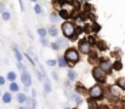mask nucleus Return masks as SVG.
I'll return each mask as SVG.
<instances>
[{"instance_id": "nucleus-1", "label": "nucleus", "mask_w": 125, "mask_h": 109, "mask_svg": "<svg viewBox=\"0 0 125 109\" xmlns=\"http://www.w3.org/2000/svg\"><path fill=\"white\" fill-rule=\"evenodd\" d=\"M64 59L71 62V63H77L79 61V53L75 49H68L66 51V55H64Z\"/></svg>"}, {"instance_id": "nucleus-2", "label": "nucleus", "mask_w": 125, "mask_h": 109, "mask_svg": "<svg viewBox=\"0 0 125 109\" xmlns=\"http://www.w3.org/2000/svg\"><path fill=\"white\" fill-rule=\"evenodd\" d=\"M61 28H62L63 35L66 36V38H73L74 32H75V27H74L73 23H71V22H64Z\"/></svg>"}, {"instance_id": "nucleus-3", "label": "nucleus", "mask_w": 125, "mask_h": 109, "mask_svg": "<svg viewBox=\"0 0 125 109\" xmlns=\"http://www.w3.org/2000/svg\"><path fill=\"white\" fill-rule=\"evenodd\" d=\"M89 95L91 98L94 99H101L103 96V90L100 85H94L90 90H89Z\"/></svg>"}, {"instance_id": "nucleus-4", "label": "nucleus", "mask_w": 125, "mask_h": 109, "mask_svg": "<svg viewBox=\"0 0 125 109\" xmlns=\"http://www.w3.org/2000/svg\"><path fill=\"white\" fill-rule=\"evenodd\" d=\"M92 76H94V79H95L96 81H98V82H103V81L106 80V73L103 72L100 67H95V68L92 69Z\"/></svg>"}, {"instance_id": "nucleus-5", "label": "nucleus", "mask_w": 125, "mask_h": 109, "mask_svg": "<svg viewBox=\"0 0 125 109\" xmlns=\"http://www.w3.org/2000/svg\"><path fill=\"white\" fill-rule=\"evenodd\" d=\"M21 80H22V84L24 85V87H29L32 85V76H31V74L27 72V70L22 72V74H21Z\"/></svg>"}, {"instance_id": "nucleus-6", "label": "nucleus", "mask_w": 125, "mask_h": 109, "mask_svg": "<svg viewBox=\"0 0 125 109\" xmlns=\"http://www.w3.org/2000/svg\"><path fill=\"white\" fill-rule=\"evenodd\" d=\"M79 50L83 52V53H89L90 52V45L89 42L85 40V39H82L79 41Z\"/></svg>"}, {"instance_id": "nucleus-7", "label": "nucleus", "mask_w": 125, "mask_h": 109, "mask_svg": "<svg viewBox=\"0 0 125 109\" xmlns=\"http://www.w3.org/2000/svg\"><path fill=\"white\" fill-rule=\"evenodd\" d=\"M100 68L103 70V72H109L112 69V63L108 61V59H102L101 61V64H100Z\"/></svg>"}, {"instance_id": "nucleus-8", "label": "nucleus", "mask_w": 125, "mask_h": 109, "mask_svg": "<svg viewBox=\"0 0 125 109\" xmlns=\"http://www.w3.org/2000/svg\"><path fill=\"white\" fill-rule=\"evenodd\" d=\"M26 108L27 109H35L37 107V102H35V98H29V97H27V99H26Z\"/></svg>"}, {"instance_id": "nucleus-9", "label": "nucleus", "mask_w": 125, "mask_h": 109, "mask_svg": "<svg viewBox=\"0 0 125 109\" xmlns=\"http://www.w3.org/2000/svg\"><path fill=\"white\" fill-rule=\"evenodd\" d=\"M1 98H2V103H5V104H9V103H11V101H12V96H11L10 92L2 93Z\"/></svg>"}, {"instance_id": "nucleus-10", "label": "nucleus", "mask_w": 125, "mask_h": 109, "mask_svg": "<svg viewBox=\"0 0 125 109\" xmlns=\"http://www.w3.org/2000/svg\"><path fill=\"white\" fill-rule=\"evenodd\" d=\"M87 107H89V109H98V104H97L96 99H94V98L90 97L87 99Z\"/></svg>"}, {"instance_id": "nucleus-11", "label": "nucleus", "mask_w": 125, "mask_h": 109, "mask_svg": "<svg viewBox=\"0 0 125 109\" xmlns=\"http://www.w3.org/2000/svg\"><path fill=\"white\" fill-rule=\"evenodd\" d=\"M67 76H68V80L69 81H74L75 79H77V72L75 70H73V69H69L68 70V74H67Z\"/></svg>"}, {"instance_id": "nucleus-12", "label": "nucleus", "mask_w": 125, "mask_h": 109, "mask_svg": "<svg viewBox=\"0 0 125 109\" xmlns=\"http://www.w3.org/2000/svg\"><path fill=\"white\" fill-rule=\"evenodd\" d=\"M13 52H15V57H16V59H17L18 62H21V61L23 59V56H22V53L20 52V50H18L16 46H13Z\"/></svg>"}, {"instance_id": "nucleus-13", "label": "nucleus", "mask_w": 125, "mask_h": 109, "mask_svg": "<svg viewBox=\"0 0 125 109\" xmlns=\"http://www.w3.org/2000/svg\"><path fill=\"white\" fill-rule=\"evenodd\" d=\"M51 90H52L51 84H50V81H49V80H46V81H45V84H44V93H45V95H47V93H50V92H51Z\"/></svg>"}, {"instance_id": "nucleus-14", "label": "nucleus", "mask_w": 125, "mask_h": 109, "mask_svg": "<svg viewBox=\"0 0 125 109\" xmlns=\"http://www.w3.org/2000/svg\"><path fill=\"white\" fill-rule=\"evenodd\" d=\"M17 102L20 103V104H22V103H24L26 102V99H27V96H26V93H17Z\"/></svg>"}, {"instance_id": "nucleus-15", "label": "nucleus", "mask_w": 125, "mask_h": 109, "mask_svg": "<svg viewBox=\"0 0 125 109\" xmlns=\"http://www.w3.org/2000/svg\"><path fill=\"white\" fill-rule=\"evenodd\" d=\"M57 64H58L61 68H64V67L67 66V61L64 59L63 56H60V57H58V59H57Z\"/></svg>"}, {"instance_id": "nucleus-16", "label": "nucleus", "mask_w": 125, "mask_h": 109, "mask_svg": "<svg viewBox=\"0 0 125 109\" xmlns=\"http://www.w3.org/2000/svg\"><path fill=\"white\" fill-rule=\"evenodd\" d=\"M10 91L11 92H18L20 91V86H18V84L16 81H13V82L10 84Z\"/></svg>"}, {"instance_id": "nucleus-17", "label": "nucleus", "mask_w": 125, "mask_h": 109, "mask_svg": "<svg viewBox=\"0 0 125 109\" xmlns=\"http://www.w3.org/2000/svg\"><path fill=\"white\" fill-rule=\"evenodd\" d=\"M16 78H17V75H16V73L15 72H9L7 73V75H6V79H7L9 81H11V82L16 81Z\"/></svg>"}, {"instance_id": "nucleus-18", "label": "nucleus", "mask_w": 125, "mask_h": 109, "mask_svg": "<svg viewBox=\"0 0 125 109\" xmlns=\"http://www.w3.org/2000/svg\"><path fill=\"white\" fill-rule=\"evenodd\" d=\"M115 84H117V86H118L119 89H122L123 91H125V79H124V78H120V79H118Z\"/></svg>"}, {"instance_id": "nucleus-19", "label": "nucleus", "mask_w": 125, "mask_h": 109, "mask_svg": "<svg viewBox=\"0 0 125 109\" xmlns=\"http://www.w3.org/2000/svg\"><path fill=\"white\" fill-rule=\"evenodd\" d=\"M112 67H113V69H114V70L119 72V70H122V68H123V64H122V62H120V61H115V62L112 64Z\"/></svg>"}, {"instance_id": "nucleus-20", "label": "nucleus", "mask_w": 125, "mask_h": 109, "mask_svg": "<svg viewBox=\"0 0 125 109\" xmlns=\"http://www.w3.org/2000/svg\"><path fill=\"white\" fill-rule=\"evenodd\" d=\"M72 99H73V101H74V102H75L77 104H80V103L83 102V98H82V97H80V96H79V95H78L77 92L72 95Z\"/></svg>"}, {"instance_id": "nucleus-21", "label": "nucleus", "mask_w": 125, "mask_h": 109, "mask_svg": "<svg viewBox=\"0 0 125 109\" xmlns=\"http://www.w3.org/2000/svg\"><path fill=\"white\" fill-rule=\"evenodd\" d=\"M50 21H51L52 23H57V22L60 21V16H58V13L52 12V13H51V16H50Z\"/></svg>"}, {"instance_id": "nucleus-22", "label": "nucleus", "mask_w": 125, "mask_h": 109, "mask_svg": "<svg viewBox=\"0 0 125 109\" xmlns=\"http://www.w3.org/2000/svg\"><path fill=\"white\" fill-rule=\"evenodd\" d=\"M55 42H57L60 47H63V46H66V45H67V40H66L64 38H57Z\"/></svg>"}, {"instance_id": "nucleus-23", "label": "nucleus", "mask_w": 125, "mask_h": 109, "mask_svg": "<svg viewBox=\"0 0 125 109\" xmlns=\"http://www.w3.org/2000/svg\"><path fill=\"white\" fill-rule=\"evenodd\" d=\"M58 16H60L61 18H64V20H67V18H69L71 13H69L68 11H66V10H61V11H60V13H58Z\"/></svg>"}, {"instance_id": "nucleus-24", "label": "nucleus", "mask_w": 125, "mask_h": 109, "mask_svg": "<svg viewBox=\"0 0 125 109\" xmlns=\"http://www.w3.org/2000/svg\"><path fill=\"white\" fill-rule=\"evenodd\" d=\"M1 18H2L4 21H6V22H7V21H10V20H11V13H10L9 11H4V12L1 13Z\"/></svg>"}, {"instance_id": "nucleus-25", "label": "nucleus", "mask_w": 125, "mask_h": 109, "mask_svg": "<svg viewBox=\"0 0 125 109\" xmlns=\"http://www.w3.org/2000/svg\"><path fill=\"white\" fill-rule=\"evenodd\" d=\"M49 33H50V35L51 36H57L58 35V30H57V28H56L55 26H51V27H50Z\"/></svg>"}, {"instance_id": "nucleus-26", "label": "nucleus", "mask_w": 125, "mask_h": 109, "mask_svg": "<svg viewBox=\"0 0 125 109\" xmlns=\"http://www.w3.org/2000/svg\"><path fill=\"white\" fill-rule=\"evenodd\" d=\"M38 34H39V36L40 38H45L46 36V34H47V30L45 29V28H38Z\"/></svg>"}, {"instance_id": "nucleus-27", "label": "nucleus", "mask_w": 125, "mask_h": 109, "mask_svg": "<svg viewBox=\"0 0 125 109\" xmlns=\"http://www.w3.org/2000/svg\"><path fill=\"white\" fill-rule=\"evenodd\" d=\"M97 45H98V49H100L101 51H103V50L107 49V45H106V42H103V41H98Z\"/></svg>"}, {"instance_id": "nucleus-28", "label": "nucleus", "mask_w": 125, "mask_h": 109, "mask_svg": "<svg viewBox=\"0 0 125 109\" xmlns=\"http://www.w3.org/2000/svg\"><path fill=\"white\" fill-rule=\"evenodd\" d=\"M46 64H47L49 67H55V66L57 64V61H56V59H47V61H46Z\"/></svg>"}, {"instance_id": "nucleus-29", "label": "nucleus", "mask_w": 125, "mask_h": 109, "mask_svg": "<svg viewBox=\"0 0 125 109\" xmlns=\"http://www.w3.org/2000/svg\"><path fill=\"white\" fill-rule=\"evenodd\" d=\"M34 11H35V13H38V15H40L42 12V6L39 5V4H35V6H34Z\"/></svg>"}, {"instance_id": "nucleus-30", "label": "nucleus", "mask_w": 125, "mask_h": 109, "mask_svg": "<svg viewBox=\"0 0 125 109\" xmlns=\"http://www.w3.org/2000/svg\"><path fill=\"white\" fill-rule=\"evenodd\" d=\"M100 29H101V27H100V24H98V23H94V24H92V30H94L95 33L100 32Z\"/></svg>"}, {"instance_id": "nucleus-31", "label": "nucleus", "mask_w": 125, "mask_h": 109, "mask_svg": "<svg viewBox=\"0 0 125 109\" xmlns=\"http://www.w3.org/2000/svg\"><path fill=\"white\" fill-rule=\"evenodd\" d=\"M17 67H18V69L21 70V72H24V70H27V68H26V66L22 63V62H18V64H17Z\"/></svg>"}, {"instance_id": "nucleus-32", "label": "nucleus", "mask_w": 125, "mask_h": 109, "mask_svg": "<svg viewBox=\"0 0 125 109\" xmlns=\"http://www.w3.org/2000/svg\"><path fill=\"white\" fill-rule=\"evenodd\" d=\"M51 47H52V50H55V51H58V50L61 49L57 42H52V44H51Z\"/></svg>"}, {"instance_id": "nucleus-33", "label": "nucleus", "mask_w": 125, "mask_h": 109, "mask_svg": "<svg viewBox=\"0 0 125 109\" xmlns=\"http://www.w3.org/2000/svg\"><path fill=\"white\" fill-rule=\"evenodd\" d=\"M87 42H89V45H90V46H91V45H94V44L96 42V41H95V38H94V36H89V41H87Z\"/></svg>"}, {"instance_id": "nucleus-34", "label": "nucleus", "mask_w": 125, "mask_h": 109, "mask_svg": "<svg viewBox=\"0 0 125 109\" xmlns=\"http://www.w3.org/2000/svg\"><path fill=\"white\" fill-rule=\"evenodd\" d=\"M4 11H6V6L4 2H0V13H2Z\"/></svg>"}, {"instance_id": "nucleus-35", "label": "nucleus", "mask_w": 125, "mask_h": 109, "mask_svg": "<svg viewBox=\"0 0 125 109\" xmlns=\"http://www.w3.org/2000/svg\"><path fill=\"white\" fill-rule=\"evenodd\" d=\"M40 42L42 44V46H47V40L45 38H40Z\"/></svg>"}, {"instance_id": "nucleus-36", "label": "nucleus", "mask_w": 125, "mask_h": 109, "mask_svg": "<svg viewBox=\"0 0 125 109\" xmlns=\"http://www.w3.org/2000/svg\"><path fill=\"white\" fill-rule=\"evenodd\" d=\"M35 74H37V76H38V79L42 81V72H39V70H35Z\"/></svg>"}, {"instance_id": "nucleus-37", "label": "nucleus", "mask_w": 125, "mask_h": 109, "mask_svg": "<svg viewBox=\"0 0 125 109\" xmlns=\"http://www.w3.org/2000/svg\"><path fill=\"white\" fill-rule=\"evenodd\" d=\"M24 56H26V58H27V59H28V61H29V62H31V63H32V64H33V66H35V63H34V62H33V59H32V58H31V57H29V55H28V53H26V55H24Z\"/></svg>"}, {"instance_id": "nucleus-38", "label": "nucleus", "mask_w": 125, "mask_h": 109, "mask_svg": "<svg viewBox=\"0 0 125 109\" xmlns=\"http://www.w3.org/2000/svg\"><path fill=\"white\" fill-rule=\"evenodd\" d=\"M4 84H5V78L0 75V86H2Z\"/></svg>"}, {"instance_id": "nucleus-39", "label": "nucleus", "mask_w": 125, "mask_h": 109, "mask_svg": "<svg viewBox=\"0 0 125 109\" xmlns=\"http://www.w3.org/2000/svg\"><path fill=\"white\" fill-rule=\"evenodd\" d=\"M51 74H52V78H53L55 80H58V75H57V73H56V72H52Z\"/></svg>"}, {"instance_id": "nucleus-40", "label": "nucleus", "mask_w": 125, "mask_h": 109, "mask_svg": "<svg viewBox=\"0 0 125 109\" xmlns=\"http://www.w3.org/2000/svg\"><path fill=\"white\" fill-rule=\"evenodd\" d=\"M35 96H37V92H35V90H32V98H35Z\"/></svg>"}, {"instance_id": "nucleus-41", "label": "nucleus", "mask_w": 125, "mask_h": 109, "mask_svg": "<svg viewBox=\"0 0 125 109\" xmlns=\"http://www.w3.org/2000/svg\"><path fill=\"white\" fill-rule=\"evenodd\" d=\"M18 1H20V5H21V10L23 11V10H24V6H23V1H22V0H18Z\"/></svg>"}, {"instance_id": "nucleus-42", "label": "nucleus", "mask_w": 125, "mask_h": 109, "mask_svg": "<svg viewBox=\"0 0 125 109\" xmlns=\"http://www.w3.org/2000/svg\"><path fill=\"white\" fill-rule=\"evenodd\" d=\"M85 11H90V5L89 4H85Z\"/></svg>"}, {"instance_id": "nucleus-43", "label": "nucleus", "mask_w": 125, "mask_h": 109, "mask_svg": "<svg viewBox=\"0 0 125 109\" xmlns=\"http://www.w3.org/2000/svg\"><path fill=\"white\" fill-rule=\"evenodd\" d=\"M64 85H66L67 87H71V81H69V80H67V81L64 82Z\"/></svg>"}, {"instance_id": "nucleus-44", "label": "nucleus", "mask_w": 125, "mask_h": 109, "mask_svg": "<svg viewBox=\"0 0 125 109\" xmlns=\"http://www.w3.org/2000/svg\"><path fill=\"white\" fill-rule=\"evenodd\" d=\"M98 109H108V107H106V106H102V107H98Z\"/></svg>"}, {"instance_id": "nucleus-45", "label": "nucleus", "mask_w": 125, "mask_h": 109, "mask_svg": "<svg viewBox=\"0 0 125 109\" xmlns=\"http://www.w3.org/2000/svg\"><path fill=\"white\" fill-rule=\"evenodd\" d=\"M29 1H32V2H35V4H37V1H38V0H29Z\"/></svg>"}, {"instance_id": "nucleus-46", "label": "nucleus", "mask_w": 125, "mask_h": 109, "mask_svg": "<svg viewBox=\"0 0 125 109\" xmlns=\"http://www.w3.org/2000/svg\"><path fill=\"white\" fill-rule=\"evenodd\" d=\"M18 109H27V108H26V107H20Z\"/></svg>"}, {"instance_id": "nucleus-47", "label": "nucleus", "mask_w": 125, "mask_h": 109, "mask_svg": "<svg viewBox=\"0 0 125 109\" xmlns=\"http://www.w3.org/2000/svg\"><path fill=\"white\" fill-rule=\"evenodd\" d=\"M63 109H71V108H69V107H64Z\"/></svg>"}, {"instance_id": "nucleus-48", "label": "nucleus", "mask_w": 125, "mask_h": 109, "mask_svg": "<svg viewBox=\"0 0 125 109\" xmlns=\"http://www.w3.org/2000/svg\"><path fill=\"white\" fill-rule=\"evenodd\" d=\"M0 97H1V90H0Z\"/></svg>"}, {"instance_id": "nucleus-49", "label": "nucleus", "mask_w": 125, "mask_h": 109, "mask_svg": "<svg viewBox=\"0 0 125 109\" xmlns=\"http://www.w3.org/2000/svg\"><path fill=\"white\" fill-rule=\"evenodd\" d=\"M74 109H77V108H74Z\"/></svg>"}]
</instances>
